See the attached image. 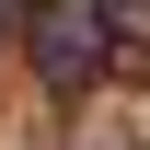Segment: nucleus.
Instances as JSON below:
<instances>
[{
    "mask_svg": "<svg viewBox=\"0 0 150 150\" xmlns=\"http://www.w3.org/2000/svg\"><path fill=\"white\" fill-rule=\"evenodd\" d=\"M35 58H46L58 81H93V12H81V0H58V12L35 23Z\"/></svg>",
    "mask_w": 150,
    "mask_h": 150,
    "instance_id": "nucleus-1",
    "label": "nucleus"
}]
</instances>
